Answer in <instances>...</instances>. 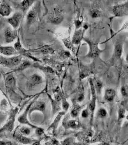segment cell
<instances>
[{
    "mask_svg": "<svg viewBox=\"0 0 128 145\" xmlns=\"http://www.w3.org/2000/svg\"><path fill=\"white\" fill-rule=\"evenodd\" d=\"M33 3L34 1H30V0H24V1H23L22 3V7L23 10L24 11L28 10L29 7H30Z\"/></svg>",
    "mask_w": 128,
    "mask_h": 145,
    "instance_id": "cell-20",
    "label": "cell"
},
{
    "mask_svg": "<svg viewBox=\"0 0 128 145\" xmlns=\"http://www.w3.org/2000/svg\"><path fill=\"white\" fill-rule=\"evenodd\" d=\"M128 12V7H127V2L126 4H121L115 6L113 8V12L114 15L117 16H126L127 15Z\"/></svg>",
    "mask_w": 128,
    "mask_h": 145,
    "instance_id": "cell-3",
    "label": "cell"
},
{
    "mask_svg": "<svg viewBox=\"0 0 128 145\" xmlns=\"http://www.w3.org/2000/svg\"><path fill=\"white\" fill-rule=\"evenodd\" d=\"M20 132L24 135H29L31 133V130L28 127H23L22 128H21L20 129Z\"/></svg>",
    "mask_w": 128,
    "mask_h": 145,
    "instance_id": "cell-23",
    "label": "cell"
},
{
    "mask_svg": "<svg viewBox=\"0 0 128 145\" xmlns=\"http://www.w3.org/2000/svg\"><path fill=\"white\" fill-rule=\"evenodd\" d=\"M0 145H12L11 142H5L4 141H0Z\"/></svg>",
    "mask_w": 128,
    "mask_h": 145,
    "instance_id": "cell-37",
    "label": "cell"
},
{
    "mask_svg": "<svg viewBox=\"0 0 128 145\" xmlns=\"http://www.w3.org/2000/svg\"><path fill=\"white\" fill-rule=\"evenodd\" d=\"M88 115H89V113L87 109H85V110H83L81 113V116L83 118H87L88 117Z\"/></svg>",
    "mask_w": 128,
    "mask_h": 145,
    "instance_id": "cell-29",
    "label": "cell"
},
{
    "mask_svg": "<svg viewBox=\"0 0 128 145\" xmlns=\"http://www.w3.org/2000/svg\"><path fill=\"white\" fill-rule=\"evenodd\" d=\"M16 50L12 46H0V54L5 56H12L17 54Z\"/></svg>",
    "mask_w": 128,
    "mask_h": 145,
    "instance_id": "cell-8",
    "label": "cell"
},
{
    "mask_svg": "<svg viewBox=\"0 0 128 145\" xmlns=\"http://www.w3.org/2000/svg\"><path fill=\"white\" fill-rule=\"evenodd\" d=\"M29 65V63L28 62H27V61H25L24 62V63H23V64L21 65V66H20V68L22 69H24V68L27 67H28V66Z\"/></svg>",
    "mask_w": 128,
    "mask_h": 145,
    "instance_id": "cell-31",
    "label": "cell"
},
{
    "mask_svg": "<svg viewBox=\"0 0 128 145\" xmlns=\"http://www.w3.org/2000/svg\"><path fill=\"white\" fill-rule=\"evenodd\" d=\"M90 15L92 18H96L101 15L100 12L98 10H93L91 11Z\"/></svg>",
    "mask_w": 128,
    "mask_h": 145,
    "instance_id": "cell-22",
    "label": "cell"
},
{
    "mask_svg": "<svg viewBox=\"0 0 128 145\" xmlns=\"http://www.w3.org/2000/svg\"><path fill=\"white\" fill-rule=\"evenodd\" d=\"M40 51L42 53L44 54H52L54 52V50H53L51 47L48 46H44L42 48L40 49Z\"/></svg>",
    "mask_w": 128,
    "mask_h": 145,
    "instance_id": "cell-21",
    "label": "cell"
},
{
    "mask_svg": "<svg viewBox=\"0 0 128 145\" xmlns=\"http://www.w3.org/2000/svg\"><path fill=\"white\" fill-rule=\"evenodd\" d=\"M68 126L70 127V128H76L79 126V123H77V121L74 120H70L68 123Z\"/></svg>",
    "mask_w": 128,
    "mask_h": 145,
    "instance_id": "cell-25",
    "label": "cell"
},
{
    "mask_svg": "<svg viewBox=\"0 0 128 145\" xmlns=\"http://www.w3.org/2000/svg\"><path fill=\"white\" fill-rule=\"evenodd\" d=\"M37 134L38 135H41L43 133V130L40 128H38L36 131Z\"/></svg>",
    "mask_w": 128,
    "mask_h": 145,
    "instance_id": "cell-34",
    "label": "cell"
},
{
    "mask_svg": "<svg viewBox=\"0 0 128 145\" xmlns=\"http://www.w3.org/2000/svg\"><path fill=\"white\" fill-rule=\"evenodd\" d=\"M81 35H82V32H81V30L76 31L73 37V40H72L73 43L75 44H78L81 39Z\"/></svg>",
    "mask_w": 128,
    "mask_h": 145,
    "instance_id": "cell-19",
    "label": "cell"
},
{
    "mask_svg": "<svg viewBox=\"0 0 128 145\" xmlns=\"http://www.w3.org/2000/svg\"><path fill=\"white\" fill-rule=\"evenodd\" d=\"M84 95H83V93L80 94L79 96V97H78V101L79 102H81L82 100H84Z\"/></svg>",
    "mask_w": 128,
    "mask_h": 145,
    "instance_id": "cell-35",
    "label": "cell"
},
{
    "mask_svg": "<svg viewBox=\"0 0 128 145\" xmlns=\"http://www.w3.org/2000/svg\"><path fill=\"white\" fill-rule=\"evenodd\" d=\"M86 41H87L88 44L90 45V52H89V54H88V57L91 58L98 57V56L100 54V53L102 52V51L98 48V44L94 43L91 41H88L87 40H86Z\"/></svg>",
    "mask_w": 128,
    "mask_h": 145,
    "instance_id": "cell-6",
    "label": "cell"
},
{
    "mask_svg": "<svg viewBox=\"0 0 128 145\" xmlns=\"http://www.w3.org/2000/svg\"><path fill=\"white\" fill-rule=\"evenodd\" d=\"M22 18V13L21 12H16L13 15L8 19V22L14 29H16L19 27Z\"/></svg>",
    "mask_w": 128,
    "mask_h": 145,
    "instance_id": "cell-5",
    "label": "cell"
},
{
    "mask_svg": "<svg viewBox=\"0 0 128 145\" xmlns=\"http://www.w3.org/2000/svg\"><path fill=\"white\" fill-rule=\"evenodd\" d=\"M17 36V32L16 30H13L8 27L5 31V41L7 43H11L16 39Z\"/></svg>",
    "mask_w": 128,
    "mask_h": 145,
    "instance_id": "cell-7",
    "label": "cell"
},
{
    "mask_svg": "<svg viewBox=\"0 0 128 145\" xmlns=\"http://www.w3.org/2000/svg\"><path fill=\"white\" fill-rule=\"evenodd\" d=\"M63 20V15L62 14V12L56 9L49 17V21L54 25H59Z\"/></svg>",
    "mask_w": 128,
    "mask_h": 145,
    "instance_id": "cell-4",
    "label": "cell"
},
{
    "mask_svg": "<svg viewBox=\"0 0 128 145\" xmlns=\"http://www.w3.org/2000/svg\"><path fill=\"white\" fill-rule=\"evenodd\" d=\"M98 116L100 118H104L107 116V111L103 108H100L99 109L98 112Z\"/></svg>",
    "mask_w": 128,
    "mask_h": 145,
    "instance_id": "cell-24",
    "label": "cell"
},
{
    "mask_svg": "<svg viewBox=\"0 0 128 145\" xmlns=\"http://www.w3.org/2000/svg\"><path fill=\"white\" fill-rule=\"evenodd\" d=\"M75 145H87V144H85L84 143H77L75 144ZM98 145H107L106 144H98Z\"/></svg>",
    "mask_w": 128,
    "mask_h": 145,
    "instance_id": "cell-38",
    "label": "cell"
},
{
    "mask_svg": "<svg viewBox=\"0 0 128 145\" xmlns=\"http://www.w3.org/2000/svg\"><path fill=\"white\" fill-rule=\"evenodd\" d=\"M122 54V45L121 43H117L115 46L114 55L115 57L120 58Z\"/></svg>",
    "mask_w": 128,
    "mask_h": 145,
    "instance_id": "cell-18",
    "label": "cell"
},
{
    "mask_svg": "<svg viewBox=\"0 0 128 145\" xmlns=\"http://www.w3.org/2000/svg\"><path fill=\"white\" fill-rule=\"evenodd\" d=\"M14 138H15L17 141H18L22 143L23 144H31L32 142V141L30 139L27 138L25 137H24V136L20 135H14Z\"/></svg>",
    "mask_w": 128,
    "mask_h": 145,
    "instance_id": "cell-17",
    "label": "cell"
},
{
    "mask_svg": "<svg viewBox=\"0 0 128 145\" xmlns=\"http://www.w3.org/2000/svg\"><path fill=\"white\" fill-rule=\"evenodd\" d=\"M46 109V105L44 102L39 101L37 102L36 104H35L33 107H31V109L29 110V112L31 113L32 111H35V110H39L40 111L42 112H43L44 110H45Z\"/></svg>",
    "mask_w": 128,
    "mask_h": 145,
    "instance_id": "cell-15",
    "label": "cell"
},
{
    "mask_svg": "<svg viewBox=\"0 0 128 145\" xmlns=\"http://www.w3.org/2000/svg\"><path fill=\"white\" fill-rule=\"evenodd\" d=\"M12 11L11 6L8 3L3 2L0 5V15L3 17L8 16L10 15Z\"/></svg>",
    "mask_w": 128,
    "mask_h": 145,
    "instance_id": "cell-10",
    "label": "cell"
},
{
    "mask_svg": "<svg viewBox=\"0 0 128 145\" xmlns=\"http://www.w3.org/2000/svg\"><path fill=\"white\" fill-rule=\"evenodd\" d=\"M37 11L35 9L30 10L27 14V23L28 25H31L32 23H33L37 17Z\"/></svg>",
    "mask_w": 128,
    "mask_h": 145,
    "instance_id": "cell-12",
    "label": "cell"
},
{
    "mask_svg": "<svg viewBox=\"0 0 128 145\" xmlns=\"http://www.w3.org/2000/svg\"><path fill=\"white\" fill-rule=\"evenodd\" d=\"M81 25V22L79 21V20H76L75 21V25L76 28H79L80 27V26Z\"/></svg>",
    "mask_w": 128,
    "mask_h": 145,
    "instance_id": "cell-36",
    "label": "cell"
},
{
    "mask_svg": "<svg viewBox=\"0 0 128 145\" xmlns=\"http://www.w3.org/2000/svg\"><path fill=\"white\" fill-rule=\"evenodd\" d=\"M121 93L122 95L124 96H127V90L125 87H122L121 88Z\"/></svg>",
    "mask_w": 128,
    "mask_h": 145,
    "instance_id": "cell-27",
    "label": "cell"
},
{
    "mask_svg": "<svg viewBox=\"0 0 128 145\" xmlns=\"http://www.w3.org/2000/svg\"><path fill=\"white\" fill-rule=\"evenodd\" d=\"M6 84L11 89H14L16 87V79L12 75H9L6 78Z\"/></svg>",
    "mask_w": 128,
    "mask_h": 145,
    "instance_id": "cell-16",
    "label": "cell"
},
{
    "mask_svg": "<svg viewBox=\"0 0 128 145\" xmlns=\"http://www.w3.org/2000/svg\"><path fill=\"white\" fill-rule=\"evenodd\" d=\"M14 116H13L11 117L10 120H9L7 123L5 124L3 128L0 129V132L4 131H11L13 128L14 126Z\"/></svg>",
    "mask_w": 128,
    "mask_h": 145,
    "instance_id": "cell-13",
    "label": "cell"
},
{
    "mask_svg": "<svg viewBox=\"0 0 128 145\" xmlns=\"http://www.w3.org/2000/svg\"><path fill=\"white\" fill-rule=\"evenodd\" d=\"M42 77L40 76L37 74H34L32 75L29 79L28 85L29 87L32 88L35 86H36L38 84H40L42 82Z\"/></svg>",
    "mask_w": 128,
    "mask_h": 145,
    "instance_id": "cell-9",
    "label": "cell"
},
{
    "mask_svg": "<svg viewBox=\"0 0 128 145\" xmlns=\"http://www.w3.org/2000/svg\"><path fill=\"white\" fill-rule=\"evenodd\" d=\"M32 145H40V143H39V142H35L34 143H33V144Z\"/></svg>",
    "mask_w": 128,
    "mask_h": 145,
    "instance_id": "cell-39",
    "label": "cell"
},
{
    "mask_svg": "<svg viewBox=\"0 0 128 145\" xmlns=\"http://www.w3.org/2000/svg\"><path fill=\"white\" fill-rule=\"evenodd\" d=\"M22 56H16V57L11 58H4L0 57V63L4 66L8 67L16 66L19 65L22 62Z\"/></svg>",
    "mask_w": 128,
    "mask_h": 145,
    "instance_id": "cell-1",
    "label": "cell"
},
{
    "mask_svg": "<svg viewBox=\"0 0 128 145\" xmlns=\"http://www.w3.org/2000/svg\"><path fill=\"white\" fill-rule=\"evenodd\" d=\"M124 114H125V111L123 109H121L119 111V118H122L124 117Z\"/></svg>",
    "mask_w": 128,
    "mask_h": 145,
    "instance_id": "cell-33",
    "label": "cell"
},
{
    "mask_svg": "<svg viewBox=\"0 0 128 145\" xmlns=\"http://www.w3.org/2000/svg\"><path fill=\"white\" fill-rule=\"evenodd\" d=\"M90 83L91 91H92V99L90 105H89V110H90V111L91 114V119H92V118H93V116H94V111L95 110V107H96V92H95V88L93 82L92 81L91 79H90Z\"/></svg>",
    "mask_w": 128,
    "mask_h": 145,
    "instance_id": "cell-2",
    "label": "cell"
},
{
    "mask_svg": "<svg viewBox=\"0 0 128 145\" xmlns=\"http://www.w3.org/2000/svg\"><path fill=\"white\" fill-rule=\"evenodd\" d=\"M71 115H72V116L73 117H76L77 116H78V110L76 109H74L71 112Z\"/></svg>",
    "mask_w": 128,
    "mask_h": 145,
    "instance_id": "cell-30",
    "label": "cell"
},
{
    "mask_svg": "<svg viewBox=\"0 0 128 145\" xmlns=\"http://www.w3.org/2000/svg\"><path fill=\"white\" fill-rule=\"evenodd\" d=\"M32 105V103L30 105H29L28 107L27 108V109L25 110V111L24 112V113L22 115V116H20V117L19 118V119H18V121H19L20 123H22V124H27V125H29V126H31L32 127H34V128H35V127L34 126V125H32V124H31L30 123H29V121L27 119V114L28 113V111L29 110V109H30V107H31V106Z\"/></svg>",
    "mask_w": 128,
    "mask_h": 145,
    "instance_id": "cell-11",
    "label": "cell"
},
{
    "mask_svg": "<svg viewBox=\"0 0 128 145\" xmlns=\"http://www.w3.org/2000/svg\"><path fill=\"white\" fill-rule=\"evenodd\" d=\"M1 77V74H0V78Z\"/></svg>",
    "mask_w": 128,
    "mask_h": 145,
    "instance_id": "cell-40",
    "label": "cell"
},
{
    "mask_svg": "<svg viewBox=\"0 0 128 145\" xmlns=\"http://www.w3.org/2000/svg\"><path fill=\"white\" fill-rule=\"evenodd\" d=\"M96 85H97L98 92H100V91H101V88H102V83H101L100 82H99V81L98 82L97 81Z\"/></svg>",
    "mask_w": 128,
    "mask_h": 145,
    "instance_id": "cell-32",
    "label": "cell"
},
{
    "mask_svg": "<svg viewBox=\"0 0 128 145\" xmlns=\"http://www.w3.org/2000/svg\"><path fill=\"white\" fill-rule=\"evenodd\" d=\"M72 138H67L64 140L62 143V145H71L72 143Z\"/></svg>",
    "mask_w": 128,
    "mask_h": 145,
    "instance_id": "cell-26",
    "label": "cell"
},
{
    "mask_svg": "<svg viewBox=\"0 0 128 145\" xmlns=\"http://www.w3.org/2000/svg\"><path fill=\"white\" fill-rule=\"evenodd\" d=\"M62 107H63L64 109L65 110H68V108H69V103H68L66 101V100H64L63 101V102H62Z\"/></svg>",
    "mask_w": 128,
    "mask_h": 145,
    "instance_id": "cell-28",
    "label": "cell"
},
{
    "mask_svg": "<svg viewBox=\"0 0 128 145\" xmlns=\"http://www.w3.org/2000/svg\"><path fill=\"white\" fill-rule=\"evenodd\" d=\"M115 95V92L112 89H107L105 93V99L108 102H111L114 99Z\"/></svg>",
    "mask_w": 128,
    "mask_h": 145,
    "instance_id": "cell-14",
    "label": "cell"
}]
</instances>
